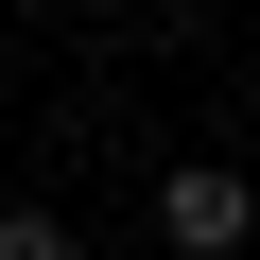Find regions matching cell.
<instances>
[{
  "label": "cell",
  "mask_w": 260,
  "mask_h": 260,
  "mask_svg": "<svg viewBox=\"0 0 260 260\" xmlns=\"http://www.w3.org/2000/svg\"><path fill=\"white\" fill-rule=\"evenodd\" d=\"M156 243H174V260H243V243H260V174H243V156H174V174H156Z\"/></svg>",
  "instance_id": "1"
},
{
  "label": "cell",
  "mask_w": 260,
  "mask_h": 260,
  "mask_svg": "<svg viewBox=\"0 0 260 260\" xmlns=\"http://www.w3.org/2000/svg\"><path fill=\"white\" fill-rule=\"evenodd\" d=\"M0 260H87V225H70V208H18V191H0Z\"/></svg>",
  "instance_id": "2"
},
{
  "label": "cell",
  "mask_w": 260,
  "mask_h": 260,
  "mask_svg": "<svg viewBox=\"0 0 260 260\" xmlns=\"http://www.w3.org/2000/svg\"><path fill=\"white\" fill-rule=\"evenodd\" d=\"M243 104H260V70H243Z\"/></svg>",
  "instance_id": "3"
}]
</instances>
